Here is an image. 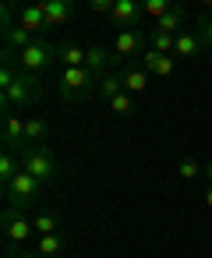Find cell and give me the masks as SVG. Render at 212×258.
Masks as SVG:
<instances>
[{"mask_svg": "<svg viewBox=\"0 0 212 258\" xmlns=\"http://www.w3.org/2000/svg\"><path fill=\"white\" fill-rule=\"evenodd\" d=\"M18 159H22V170H25V173H32V177H36L43 187H46V184L53 180V173H57L53 152H50L46 145H25Z\"/></svg>", "mask_w": 212, "mask_h": 258, "instance_id": "cell-5", "label": "cell"}, {"mask_svg": "<svg viewBox=\"0 0 212 258\" xmlns=\"http://www.w3.org/2000/svg\"><path fill=\"white\" fill-rule=\"evenodd\" d=\"M120 82H124V92L127 96H142L145 89H149V82H152V75L134 60V64H127L124 71H120Z\"/></svg>", "mask_w": 212, "mask_h": 258, "instance_id": "cell-11", "label": "cell"}, {"mask_svg": "<svg viewBox=\"0 0 212 258\" xmlns=\"http://www.w3.org/2000/svg\"><path fill=\"white\" fill-rule=\"evenodd\" d=\"M89 11H92V15H106V18H110V11H113V0H92V4H89Z\"/></svg>", "mask_w": 212, "mask_h": 258, "instance_id": "cell-28", "label": "cell"}, {"mask_svg": "<svg viewBox=\"0 0 212 258\" xmlns=\"http://www.w3.org/2000/svg\"><path fill=\"white\" fill-rule=\"evenodd\" d=\"M177 173H180L184 180H198V177L205 173V166H201L198 159H180V163H177Z\"/></svg>", "mask_w": 212, "mask_h": 258, "instance_id": "cell-25", "label": "cell"}, {"mask_svg": "<svg viewBox=\"0 0 212 258\" xmlns=\"http://www.w3.org/2000/svg\"><path fill=\"white\" fill-rule=\"evenodd\" d=\"M32 226H36V237L60 233V216L57 212H39V216H32Z\"/></svg>", "mask_w": 212, "mask_h": 258, "instance_id": "cell-21", "label": "cell"}, {"mask_svg": "<svg viewBox=\"0 0 212 258\" xmlns=\"http://www.w3.org/2000/svg\"><path fill=\"white\" fill-rule=\"evenodd\" d=\"M106 106H110V113H117V117H131V113H134V96L120 92V96H117V99H110Z\"/></svg>", "mask_w": 212, "mask_h": 258, "instance_id": "cell-23", "label": "cell"}, {"mask_svg": "<svg viewBox=\"0 0 212 258\" xmlns=\"http://www.w3.org/2000/svg\"><path fill=\"white\" fill-rule=\"evenodd\" d=\"M39 195H43V184L32 177V173H18L11 184H4V198H8V209H18V212H25V209H32L36 202H39Z\"/></svg>", "mask_w": 212, "mask_h": 258, "instance_id": "cell-4", "label": "cell"}, {"mask_svg": "<svg viewBox=\"0 0 212 258\" xmlns=\"http://www.w3.org/2000/svg\"><path fill=\"white\" fill-rule=\"evenodd\" d=\"M50 135V124L46 120H39V117H32V120H25V138L32 142V145H43V138Z\"/></svg>", "mask_w": 212, "mask_h": 258, "instance_id": "cell-22", "label": "cell"}, {"mask_svg": "<svg viewBox=\"0 0 212 258\" xmlns=\"http://www.w3.org/2000/svg\"><path fill=\"white\" fill-rule=\"evenodd\" d=\"M71 15H75V4H71V0H43V18H46V29L64 25Z\"/></svg>", "mask_w": 212, "mask_h": 258, "instance_id": "cell-16", "label": "cell"}, {"mask_svg": "<svg viewBox=\"0 0 212 258\" xmlns=\"http://www.w3.org/2000/svg\"><path fill=\"white\" fill-rule=\"evenodd\" d=\"M138 64H142L149 75H156V78H173V75H180V68H177V57H173V53H156V50H145Z\"/></svg>", "mask_w": 212, "mask_h": 258, "instance_id": "cell-10", "label": "cell"}, {"mask_svg": "<svg viewBox=\"0 0 212 258\" xmlns=\"http://www.w3.org/2000/svg\"><path fill=\"white\" fill-rule=\"evenodd\" d=\"M18 57H22V71L39 78V75H46V71H50V64L57 60V43L39 39V43H32L29 50H22Z\"/></svg>", "mask_w": 212, "mask_h": 258, "instance_id": "cell-6", "label": "cell"}, {"mask_svg": "<svg viewBox=\"0 0 212 258\" xmlns=\"http://www.w3.org/2000/svg\"><path fill=\"white\" fill-rule=\"evenodd\" d=\"M156 32H166V36H180V32H187V15H184V8H170V15H163L159 22H156Z\"/></svg>", "mask_w": 212, "mask_h": 258, "instance_id": "cell-17", "label": "cell"}, {"mask_svg": "<svg viewBox=\"0 0 212 258\" xmlns=\"http://www.w3.org/2000/svg\"><path fill=\"white\" fill-rule=\"evenodd\" d=\"M149 50V39L138 32V29H131V32H117V39H113V53L120 57V60H142V53Z\"/></svg>", "mask_w": 212, "mask_h": 258, "instance_id": "cell-8", "label": "cell"}, {"mask_svg": "<svg viewBox=\"0 0 212 258\" xmlns=\"http://www.w3.org/2000/svg\"><path fill=\"white\" fill-rule=\"evenodd\" d=\"M198 36H201V43H205V46H212V15L198 18Z\"/></svg>", "mask_w": 212, "mask_h": 258, "instance_id": "cell-27", "label": "cell"}, {"mask_svg": "<svg viewBox=\"0 0 212 258\" xmlns=\"http://www.w3.org/2000/svg\"><path fill=\"white\" fill-rule=\"evenodd\" d=\"M8 15H11V8H4V43H8V53H15V50L22 53V50H29L32 43H39V36H32L29 29H22L18 22H11Z\"/></svg>", "mask_w": 212, "mask_h": 258, "instance_id": "cell-9", "label": "cell"}, {"mask_svg": "<svg viewBox=\"0 0 212 258\" xmlns=\"http://www.w3.org/2000/svg\"><path fill=\"white\" fill-rule=\"evenodd\" d=\"M57 60H60L64 68H85L89 46H78V43H57Z\"/></svg>", "mask_w": 212, "mask_h": 258, "instance_id": "cell-18", "label": "cell"}, {"mask_svg": "<svg viewBox=\"0 0 212 258\" xmlns=\"http://www.w3.org/2000/svg\"><path fill=\"white\" fill-rule=\"evenodd\" d=\"M205 180H208V184H212V163H208V166H205Z\"/></svg>", "mask_w": 212, "mask_h": 258, "instance_id": "cell-31", "label": "cell"}, {"mask_svg": "<svg viewBox=\"0 0 212 258\" xmlns=\"http://www.w3.org/2000/svg\"><path fill=\"white\" fill-rule=\"evenodd\" d=\"M18 25H22V29H29L32 36H39V39H43V32H46L43 4H22V11H18Z\"/></svg>", "mask_w": 212, "mask_h": 258, "instance_id": "cell-14", "label": "cell"}, {"mask_svg": "<svg viewBox=\"0 0 212 258\" xmlns=\"http://www.w3.org/2000/svg\"><path fill=\"white\" fill-rule=\"evenodd\" d=\"M124 92V82H120V71H110V75H103L99 82H96V96L103 99V103H110V99H117Z\"/></svg>", "mask_w": 212, "mask_h": 258, "instance_id": "cell-19", "label": "cell"}, {"mask_svg": "<svg viewBox=\"0 0 212 258\" xmlns=\"http://www.w3.org/2000/svg\"><path fill=\"white\" fill-rule=\"evenodd\" d=\"M170 8H173V4H166V0H145V4H142V11H145L149 18H156V22H159L163 15H170Z\"/></svg>", "mask_w": 212, "mask_h": 258, "instance_id": "cell-26", "label": "cell"}, {"mask_svg": "<svg viewBox=\"0 0 212 258\" xmlns=\"http://www.w3.org/2000/svg\"><path fill=\"white\" fill-rule=\"evenodd\" d=\"M120 57L113 53V50H106V46H89V60H85V68L96 75V78H103V75H110V68L117 64Z\"/></svg>", "mask_w": 212, "mask_h": 258, "instance_id": "cell-12", "label": "cell"}, {"mask_svg": "<svg viewBox=\"0 0 212 258\" xmlns=\"http://www.w3.org/2000/svg\"><path fill=\"white\" fill-rule=\"evenodd\" d=\"M0 223H4V237H8V258H18V244H36V226L25 212L4 209Z\"/></svg>", "mask_w": 212, "mask_h": 258, "instance_id": "cell-3", "label": "cell"}, {"mask_svg": "<svg viewBox=\"0 0 212 258\" xmlns=\"http://www.w3.org/2000/svg\"><path fill=\"white\" fill-rule=\"evenodd\" d=\"M32 251H39L43 258H60V254L67 251V240H64L60 233H50V237H36Z\"/></svg>", "mask_w": 212, "mask_h": 258, "instance_id": "cell-20", "label": "cell"}, {"mask_svg": "<svg viewBox=\"0 0 212 258\" xmlns=\"http://www.w3.org/2000/svg\"><path fill=\"white\" fill-rule=\"evenodd\" d=\"M96 75L89 68H60L57 75V96L64 103H85L92 92H96Z\"/></svg>", "mask_w": 212, "mask_h": 258, "instance_id": "cell-1", "label": "cell"}, {"mask_svg": "<svg viewBox=\"0 0 212 258\" xmlns=\"http://www.w3.org/2000/svg\"><path fill=\"white\" fill-rule=\"evenodd\" d=\"M145 11H142V4L138 0H113V11H110V25L117 29V32H131V29H138V18H142Z\"/></svg>", "mask_w": 212, "mask_h": 258, "instance_id": "cell-7", "label": "cell"}, {"mask_svg": "<svg viewBox=\"0 0 212 258\" xmlns=\"http://www.w3.org/2000/svg\"><path fill=\"white\" fill-rule=\"evenodd\" d=\"M201 50H205V43H201V36H198L194 29L180 32L177 43H173V57H177V60H191V57H198Z\"/></svg>", "mask_w": 212, "mask_h": 258, "instance_id": "cell-15", "label": "cell"}, {"mask_svg": "<svg viewBox=\"0 0 212 258\" xmlns=\"http://www.w3.org/2000/svg\"><path fill=\"white\" fill-rule=\"evenodd\" d=\"M18 258H43V254H39V251H25V247H22V251H18Z\"/></svg>", "mask_w": 212, "mask_h": 258, "instance_id": "cell-29", "label": "cell"}, {"mask_svg": "<svg viewBox=\"0 0 212 258\" xmlns=\"http://www.w3.org/2000/svg\"><path fill=\"white\" fill-rule=\"evenodd\" d=\"M25 120L18 117V113H4V145H8V152H15V149H25Z\"/></svg>", "mask_w": 212, "mask_h": 258, "instance_id": "cell-13", "label": "cell"}, {"mask_svg": "<svg viewBox=\"0 0 212 258\" xmlns=\"http://www.w3.org/2000/svg\"><path fill=\"white\" fill-rule=\"evenodd\" d=\"M39 78L36 75H18L8 89H0V110L4 113H15L18 106H36L39 103Z\"/></svg>", "mask_w": 212, "mask_h": 258, "instance_id": "cell-2", "label": "cell"}, {"mask_svg": "<svg viewBox=\"0 0 212 258\" xmlns=\"http://www.w3.org/2000/svg\"><path fill=\"white\" fill-rule=\"evenodd\" d=\"M205 205H208V209H212V184H208V187H205Z\"/></svg>", "mask_w": 212, "mask_h": 258, "instance_id": "cell-30", "label": "cell"}, {"mask_svg": "<svg viewBox=\"0 0 212 258\" xmlns=\"http://www.w3.org/2000/svg\"><path fill=\"white\" fill-rule=\"evenodd\" d=\"M173 36H166V32H152L149 36V50H156V53H173Z\"/></svg>", "mask_w": 212, "mask_h": 258, "instance_id": "cell-24", "label": "cell"}]
</instances>
